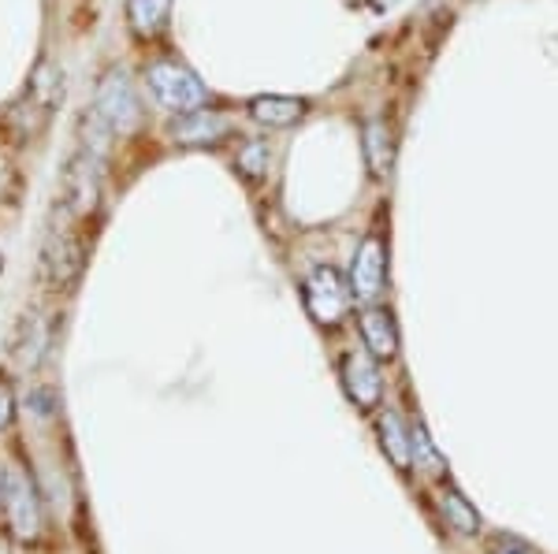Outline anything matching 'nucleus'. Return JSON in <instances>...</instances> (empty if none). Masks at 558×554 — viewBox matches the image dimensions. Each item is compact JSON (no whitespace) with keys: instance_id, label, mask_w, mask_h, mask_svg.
I'll use <instances>...</instances> for the list:
<instances>
[{"instance_id":"22","label":"nucleus","mask_w":558,"mask_h":554,"mask_svg":"<svg viewBox=\"0 0 558 554\" xmlns=\"http://www.w3.org/2000/svg\"><path fill=\"white\" fill-rule=\"evenodd\" d=\"M4 554H8V551H4Z\"/></svg>"},{"instance_id":"7","label":"nucleus","mask_w":558,"mask_h":554,"mask_svg":"<svg viewBox=\"0 0 558 554\" xmlns=\"http://www.w3.org/2000/svg\"><path fill=\"white\" fill-rule=\"evenodd\" d=\"M83 243L71 231H57L49 238V246L41 249V280L52 291H64L68 283H75L78 268H83Z\"/></svg>"},{"instance_id":"13","label":"nucleus","mask_w":558,"mask_h":554,"mask_svg":"<svg viewBox=\"0 0 558 554\" xmlns=\"http://www.w3.org/2000/svg\"><path fill=\"white\" fill-rule=\"evenodd\" d=\"M439 517H444L447 529H451L454 535H462V540H470V535L481 532V514L473 510L470 498H465L458 488L439 491Z\"/></svg>"},{"instance_id":"11","label":"nucleus","mask_w":558,"mask_h":554,"mask_svg":"<svg viewBox=\"0 0 558 554\" xmlns=\"http://www.w3.org/2000/svg\"><path fill=\"white\" fill-rule=\"evenodd\" d=\"M228 134V120L216 112H183L179 120L172 123V138L183 141V146H213Z\"/></svg>"},{"instance_id":"12","label":"nucleus","mask_w":558,"mask_h":554,"mask_svg":"<svg viewBox=\"0 0 558 554\" xmlns=\"http://www.w3.org/2000/svg\"><path fill=\"white\" fill-rule=\"evenodd\" d=\"M362 141H365V164L373 178H391V168H395V134L387 127L384 120H368L365 131H362Z\"/></svg>"},{"instance_id":"5","label":"nucleus","mask_w":558,"mask_h":554,"mask_svg":"<svg viewBox=\"0 0 558 554\" xmlns=\"http://www.w3.org/2000/svg\"><path fill=\"white\" fill-rule=\"evenodd\" d=\"M339 377H343V387L350 402L357 409H376L384 398V372L380 361H376L368 350H347L343 361H339Z\"/></svg>"},{"instance_id":"6","label":"nucleus","mask_w":558,"mask_h":554,"mask_svg":"<svg viewBox=\"0 0 558 554\" xmlns=\"http://www.w3.org/2000/svg\"><path fill=\"white\" fill-rule=\"evenodd\" d=\"M387 283V243L380 235H368L354 254V268H350V287H354V298L373 306L384 294Z\"/></svg>"},{"instance_id":"16","label":"nucleus","mask_w":558,"mask_h":554,"mask_svg":"<svg viewBox=\"0 0 558 554\" xmlns=\"http://www.w3.org/2000/svg\"><path fill=\"white\" fill-rule=\"evenodd\" d=\"M235 168L242 178H265L268 172V146L265 141H246L235 153Z\"/></svg>"},{"instance_id":"14","label":"nucleus","mask_w":558,"mask_h":554,"mask_svg":"<svg viewBox=\"0 0 558 554\" xmlns=\"http://www.w3.org/2000/svg\"><path fill=\"white\" fill-rule=\"evenodd\" d=\"M172 0H128V20L138 38H157L168 23Z\"/></svg>"},{"instance_id":"15","label":"nucleus","mask_w":558,"mask_h":554,"mask_svg":"<svg viewBox=\"0 0 558 554\" xmlns=\"http://www.w3.org/2000/svg\"><path fill=\"white\" fill-rule=\"evenodd\" d=\"M26 89H31V97L41 104V109H57L60 97H64V75H60V67L52 64V60H38L31 71Z\"/></svg>"},{"instance_id":"8","label":"nucleus","mask_w":558,"mask_h":554,"mask_svg":"<svg viewBox=\"0 0 558 554\" xmlns=\"http://www.w3.org/2000/svg\"><path fill=\"white\" fill-rule=\"evenodd\" d=\"M357 332H362L365 350L373 354L380 365L399 357V328H395L391 309L376 306V301L373 306H365L362 312H357Z\"/></svg>"},{"instance_id":"2","label":"nucleus","mask_w":558,"mask_h":554,"mask_svg":"<svg viewBox=\"0 0 558 554\" xmlns=\"http://www.w3.org/2000/svg\"><path fill=\"white\" fill-rule=\"evenodd\" d=\"M146 86L153 89L165 109H175V112H197L209 104V89H205L202 78L194 75L191 67L175 64V60H160L146 71Z\"/></svg>"},{"instance_id":"1","label":"nucleus","mask_w":558,"mask_h":554,"mask_svg":"<svg viewBox=\"0 0 558 554\" xmlns=\"http://www.w3.org/2000/svg\"><path fill=\"white\" fill-rule=\"evenodd\" d=\"M302 301H305V312L313 317V324L324 328V332H336L350 317L354 287H350L331 264H320L302 280Z\"/></svg>"},{"instance_id":"19","label":"nucleus","mask_w":558,"mask_h":554,"mask_svg":"<svg viewBox=\"0 0 558 554\" xmlns=\"http://www.w3.org/2000/svg\"><path fill=\"white\" fill-rule=\"evenodd\" d=\"M31 409L38 417H45V409H52V391H45V387L34 391V395H31Z\"/></svg>"},{"instance_id":"4","label":"nucleus","mask_w":558,"mask_h":554,"mask_svg":"<svg viewBox=\"0 0 558 554\" xmlns=\"http://www.w3.org/2000/svg\"><path fill=\"white\" fill-rule=\"evenodd\" d=\"M94 115L116 134H128V131L138 127L142 109H138V97H134V89H131L123 71H108V75L101 78V86H97Z\"/></svg>"},{"instance_id":"10","label":"nucleus","mask_w":558,"mask_h":554,"mask_svg":"<svg viewBox=\"0 0 558 554\" xmlns=\"http://www.w3.org/2000/svg\"><path fill=\"white\" fill-rule=\"evenodd\" d=\"M305 112H310V104L302 101V97H283V94H265V97H254L250 101V115L260 123V127H299L305 120Z\"/></svg>"},{"instance_id":"3","label":"nucleus","mask_w":558,"mask_h":554,"mask_svg":"<svg viewBox=\"0 0 558 554\" xmlns=\"http://www.w3.org/2000/svg\"><path fill=\"white\" fill-rule=\"evenodd\" d=\"M4 495H8V517H12L15 540L38 543L45 535V506H41V495H38V488H34L31 472L15 469L12 477L4 480Z\"/></svg>"},{"instance_id":"9","label":"nucleus","mask_w":558,"mask_h":554,"mask_svg":"<svg viewBox=\"0 0 558 554\" xmlns=\"http://www.w3.org/2000/svg\"><path fill=\"white\" fill-rule=\"evenodd\" d=\"M376 440H380L387 461L399 472H410L417 466V458H413V428H407V421L395 409H384L376 417Z\"/></svg>"},{"instance_id":"17","label":"nucleus","mask_w":558,"mask_h":554,"mask_svg":"<svg viewBox=\"0 0 558 554\" xmlns=\"http://www.w3.org/2000/svg\"><path fill=\"white\" fill-rule=\"evenodd\" d=\"M413 458H417L425 469H444V458H439V451L432 446L425 424H413Z\"/></svg>"},{"instance_id":"20","label":"nucleus","mask_w":558,"mask_h":554,"mask_svg":"<svg viewBox=\"0 0 558 554\" xmlns=\"http://www.w3.org/2000/svg\"><path fill=\"white\" fill-rule=\"evenodd\" d=\"M495 554H529V551H525V547H518V543H502V547L495 551Z\"/></svg>"},{"instance_id":"21","label":"nucleus","mask_w":558,"mask_h":554,"mask_svg":"<svg viewBox=\"0 0 558 554\" xmlns=\"http://www.w3.org/2000/svg\"><path fill=\"white\" fill-rule=\"evenodd\" d=\"M0 495H4V477H0Z\"/></svg>"},{"instance_id":"18","label":"nucleus","mask_w":558,"mask_h":554,"mask_svg":"<svg viewBox=\"0 0 558 554\" xmlns=\"http://www.w3.org/2000/svg\"><path fill=\"white\" fill-rule=\"evenodd\" d=\"M12 417H15V391L8 387L4 372H0V432L12 424Z\"/></svg>"}]
</instances>
